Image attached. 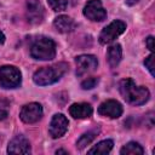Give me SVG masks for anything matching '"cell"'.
<instances>
[{
  "label": "cell",
  "mask_w": 155,
  "mask_h": 155,
  "mask_svg": "<svg viewBox=\"0 0 155 155\" xmlns=\"http://www.w3.org/2000/svg\"><path fill=\"white\" fill-rule=\"evenodd\" d=\"M119 91L124 99L133 105H142L149 101L150 92L144 86H136L132 79H124L119 84Z\"/></svg>",
  "instance_id": "1"
},
{
  "label": "cell",
  "mask_w": 155,
  "mask_h": 155,
  "mask_svg": "<svg viewBox=\"0 0 155 155\" xmlns=\"http://www.w3.org/2000/svg\"><path fill=\"white\" fill-rule=\"evenodd\" d=\"M68 70V64L64 62L56 63L50 67H44L36 70L33 75V81L39 86H47L57 82Z\"/></svg>",
  "instance_id": "2"
},
{
  "label": "cell",
  "mask_w": 155,
  "mask_h": 155,
  "mask_svg": "<svg viewBox=\"0 0 155 155\" xmlns=\"http://www.w3.org/2000/svg\"><path fill=\"white\" fill-rule=\"evenodd\" d=\"M30 56L39 61H51L56 57V44L52 39L41 36L30 47Z\"/></svg>",
  "instance_id": "3"
},
{
  "label": "cell",
  "mask_w": 155,
  "mask_h": 155,
  "mask_svg": "<svg viewBox=\"0 0 155 155\" xmlns=\"http://www.w3.org/2000/svg\"><path fill=\"white\" fill-rule=\"evenodd\" d=\"M22 82V74L15 65L0 67V86L2 88H17Z\"/></svg>",
  "instance_id": "4"
},
{
  "label": "cell",
  "mask_w": 155,
  "mask_h": 155,
  "mask_svg": "<svg viewBox=\"0 0 155 155\" xmlns=\"http://www.w3.org/2000/svg\"><path fill=\"white\" fill-rule=\"evenodd\" d=\"M126 30V23L122 21H114L110 24H108L99 34V44L102 45H107L113 42L117 36H120L124 31Z\"/></svg>",
  "instance_id": "5"
},
{
  "label": "cell",
  "mask_w": 155,
  "mask_h": 155,
  "mask_svg": "<svg viewBox=\"0 0 155 155\" xmlns=\"http://www.w3.org/2000/svg\"><path fill=\"white\" fill-rule=\"evenodd\" d=\"M84 16L92 22H102L107 18V11L101 0H88L84 7Z\"/></svg>",
  "instance_id": "6"
},
{
  "label": "cell",
  "mask_w": 155,
  "mask_h": 155,
  "mask_svg": "<svg viewBox=\"0 0 155 155\" xmlns=\"http://www.w3.org/2000/svg\"><path fill=\"white\" fill-rule=\"evenodd\" d=\"M42 114H44V110H42L41 104L33 102V103L25 104L21 109L19 117L25 124H35L42 117Z\"/></svg>",
  "instance_id": "7"
},
{
  "label": "cell",
  "mask_w": 155,
  "mask_h": 155,
  "mask_svg": "<svg viewBox=\"0 0 155 155\" xmlns=\"http://www.w3.org/2000/svg\"><path fill=\"white\" fill-rule=\"evenodd\" d=\"M76 63V75L81 76L84 74L91 73L96 70L98 65V61L93 54H80L75 58Z\"/></svg>",
  "instance_id": "8"
},
{
  "label": "cell",
  "mask_w": 155,
  "mask_h": 155,
  "mask_svg": "<svg viewBox=\"0 0 155 155\" xmlns=\"http://www.w3.org/2000/svg\"><path fill=\"white\" fill-rule=\"evenodd\" d=\"M68 125H69L68 119L63 114H54L52 116L51 122H50V126H48V133H50V136L53 139L62 137L67 132Z\"/></svg>",
  "instance_id": "9"
},
{
  "label": "cell",
  "mask_w": 155,
  "mask_h": 155,
  "mask_svg": "<svg viewBox=\"0 0 155 155\" xmlns=\"http://www.w3.org/2000/svg\"><path fill=\"white\" fill-rule=\"evenodd\" d=\"M98 114L110 119H117L122 114V105L115 99H108L98 107Z\"/></svg>",
  "instance_id": "10"
},
{
  "label": "cell",
  "mask_w": 155,
  "mask_h": 155,
  "mask_svg": "<svg viewBox=\"0 0 155 155\" xmlns=\"http://www.w3.org/2000/svg\"><path fill=\"white\" fill-rule=\"evenodd\" d=\"M27 19L31 24L41 23L44 19V7L39 0L27 1Z\"/></svg>",
  "instance_id": "11"
},
{
  "label": "cell",
  "mask_w": 155,
  "mask_h": 155,
  "mask_svg": "<svg viewBox=\"0 0 155 155\" xmlns=\"http://www.w3.org/2000/svg\"><path fill=\"white\" fill-rule=\"evenodd\" d=\"M8 154H29L30 153V143L24 136H16L12 138L7 147Z\"/></svg>",
  "instance_id": "12"
},
{
  "label": "cell",
  "mask_w": 155,
  "mask_h": 155,
  "mask_svg": "<svg viewBox=\"0 0 155 155\" xmlns=\"http://www.w3.org/2000/svg\"><path fill=\"white\" fill-rule=\"evenodd\" d=\"M93 109L88 103H74L69 108V114L74 119H87L92 115Z\"/></svg>",
  "instance_id": "13"
},
{
  "label": "cell",
  "mask_w": 155,
  "mask_h": 155,
  "mask_svg": "<svg viewBox=\"0 0 155 155\" xmlns=\"http://www.w3.org/2000/svg\"><path fill=\"white\" fill-rule=\"evenodd\" d=\"M53 27L59 33H70L76 28V23L69 16H58L53 21Z\"/></svg>",
  "instance_id": "14"
},
{
  "label": "cell",
  "mask_w": 155,
  "mask_h": 155,
  "mask_svg": "<svg viewBox=\"0 0 155 155\" xmlns=\"http://www.w3.org/2000/svg\"><path fill=\"white\" fill-rule=\"evenodd\" d=\"M121 57H122V48H121V45L119 44H113L109 48H108V52H107V58H108V63L111 68H115L120 61H121Z\"/></svg>",
  "instance_id": "15"
},
{
  "label": "cell",
  "mask_w": 155,
  "mask_h": 155,
  "mask_svg": "<svg viewBox=\"0 0 155 155\" xmlns=\"http://www.w3.org/2000/svg\"><path fill=\"white\" fill-rule=\"evenodd\" d=\"M113 140L111 139H105V140H101L99 143H97L93 148H91L88 150V154L90 155H104V154H108L110 153V150L113 149Z\"/></svg>",
  "instance_id": "16"
},
{
  "label": "cell",
  "mask_w": 155,
  "mask_h": 155,
  "mask_svg": "<svg viewBox=\"0 0 155 155\" xmlns=\"http://www.w3.org/2000/svg\"><path fill=\"white\" fill-rule=\"evenodd\" d=\"M143 153H144V149L137 142H128L120 150L121 155H143Z\"/></svg>",
  "instance_id": "17"
},
{
  "label": "cell",
  "mask_w": 155,
  "mask_h": 155,
  "mask_svg": "<svg viewBox=\"0 0 155 155\" xmlns=\"http://www.w3.org/2000/svg\"><path fill=\"white\" fill-rule=\"evenodd\" d=\"M98 133V130H92V131H88L86 133H84L76 142V148L78 149H84L86 145H88L97 136Z\"/></svg>",
  "instance_id": "18"
},
{
  "label": "cell",
  "mask_w": 155,
  "mask_h": 155,
  "mask_svg": "<svg viewBox=\"0 0 155 155\" xmlns=\"http://www.w3.org/2000/svg\"><path fill=\"white\" fill-rule=\"evenodd\" d=\"M47 1H48L50 7L57 12L64 11L69 5V0H47Z\"/></svg>",
  "instance_id": "19"
},
{
  "label": "cell",
  "mask_w": 155,
  "mask_h": 155,
  "mask_svg": "<svg viewBox=\"0 0 155 155\" xmlns=\"http://www.w3.org/2000/svg\"><path fill=\"white\" fill-rule=\"evenodd\" d=\"M98 84V78H87L81 82V87L84 90H92Z\"/></svg>",
  "instance_id": "20"
},
{
  "label": "cell",
  "mask_w": 155,
  "mask_h": 155,
  "mask_svg": "<svg viewBox=\"0 0 155 155\" xmlns=\"http://www.w3.org/2000/svg\"><path fill=\"white\" fill-rule=\"evenodd\" d=\"M154 53L151 52V54H149L147 58H145V61H144V65H145V68L149 70V73L151 74V76H154L155 74H154Z\"/></svg>",
  "instance_id": "21"
},
{
  "label": "cell",
  "mask_w": 155,
  "mask_h": 155,
  "mask_svg": "<svg viewBox=\"0 0 155 155\" xmlns=\"http://www.w3.org/2000/svg\"><path fill=\"white\" fill-rule=\"evenodd\" d=\"M147 46H148V48L151 51V52H154V38L153 36H148V39H147Z\"/></svg>",
  "instance_id": "22"
},
{
  "label": "cell",
  "mask_w": 155,
  "mask_h": 155,
  "mask_svg": "<svg viewBox=\"0 0 155 155\" xmlns=\"http://www.w3.org/2000/svg\"><path fill=\"white\" fill-rule=\"evenodd\" d=\"M7 117V111L4 109H0V120H5Z\"/></svg>",
  "instance_id": "23"
},
{
  "label": "cell",
  "mask_w": 155,
  "mask_h": 155,
  "mask_svg": "<svg viewBox=\"0 0 155 155\" xmlns=\"http://www.w3.org/2000/svg\"><path fill=\"white\" fill-rule=\"evenodd\" d=\"M138 1H139V0H126V4H127L128 6H132V5H136Z\"/></svg>",
  "instance_id": "24"
},
{
  "label": "cell",
  "mask_w": 155,
  "mask_h": 155,
  "mask_svg": "<svg viewBox=\"0 0 155 155\" xmlns=\"http://www.w3.org/2000/svg\"><path fill=\"white\" fill-rule=\"evenodd\" d=\"M5 42V35H4V33L0 30V44H4Z\"/></svg>",
  "instance_id": "25"
},
{
  "label": "cell",
  "mask_w": 155,
  "mask_h": 155,
  "mask_svg": "<svg viewBox=\"0 0 155 155\" xmlns=\"http://www.w3.org/2000/svg\"><path fill=\"white\" fill-rule=\"evenodd\" d=\"M56 154H68V153H67L65 150H57Z\"/></svg>",
  "instance_id": "26"
}]
</instances>
